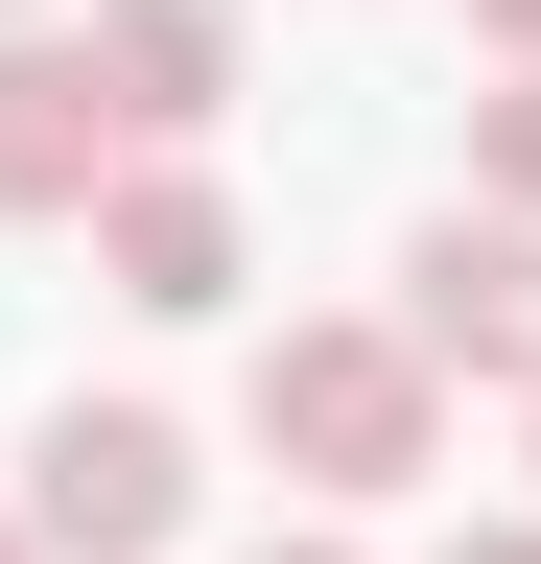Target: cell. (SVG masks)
<instances>
[{"label": "cell", "instance_id": "cell-9", "mask_svg": "<svg viewBox=\"0 0 541 564\" xmlns=\"http://www.w3.org/2000/svg\"><path fill=\"white\" fill-rule=\"evenodd\" d=\"M470 24H495V47H518V70H541V0H470Z\"/></svg>", "mask_w": 541, "mask_h": 564}, {"label": "cell", "instance_id": "cell-2", "mask_svg": "<svg viewBox=\"0 0 541 564\" xmlns=\"http://www.w3.org/2000/svg\"><path fill=\"white\" fill-rule=\"evenodd\" d=\"M165 518H188V423H165V400H47L24 541H47V564H142Z\"/></svg>", "mask_w": 541, "mask_h": 564}, {"label": "cell", "instance_id": "cell-7", "mask_svg": "<svg viewBox=\"0 0 541 564\" xmlns=\"http://www.w3.org/2000/svg\"><path fill=\"white\" fill-rule=\"evenodd\" d=\"M470 188H495V212H541V70H518V95H470Z\"/></svg>", "mask_w": 541, "mask_h": 564}, {"label": "cell", "instance_id": "cell-10", "mask_svg": "<svg viewBox=\"0 0 541 564\" xmlns=\"http://www.w3.org/2000/svg\"><path fill=\"white\" fill-rule=\"evenodd\" d=\"M259 564H354V541H259Z\"/></svg>", "mask_w": 541, "mask_h": 564}, {"label": "cell", "instance_id": "cell-3", "mask_svg": "<svg viewBox=\"0 0 541 564\" xmlns=\"http://www.w3.org/2000/svg\"><path fill=\"white\" fill-rule=\"evenodd\" d=\"M400 352H424V377H541V212H424Z\"/></svg>", "mask_w": 541, "mask_h": 564}, {"label": "cell", "instance_id": "cell-5", "mask_svg": "<svg viewBox=\"0 0 541 564\" xmlns=\"http://www.w3.org/2000/svg\"><path fill=\"white\" fill-rule=\"evenodd\" d=\"M142 141H118V95H95V47L72 24H0V212H95Z\"/></svg>", "mask_w": 541, "mask_h": 564}, {"label": "cell", "instance_id": "cell-1", "mask_svg": "<svg viewBox=\"0 0 541 564\" xmlns=\"http://www.w3.org/2000/svg\"><path fill=\"white\" fill-rule=\"evenodd\" d=\"M259 447H283L306 494H424L447 377H424L400 329H259Z\"/></svg>", "mask_w": 541, "mask_h": 564}, {"label": "cell", "instance_id": "cell-11", "mask_svg": "<svg viewBox=\"0 0 541 564\" xmlns=\"http://www.w3.org/2000/svg\"><path fill=\"white\" fill-rule=\"evenodd\" d=\"M0 564H47V541H24V518H0Z\"/></svg>", "mask_w": 541, "mask_h": 564}, {"label": "cell", "instance_id": "cell-4", "mask_svg": "<svg viewBox=\"0 0 541 564\" xmlns=\"http://www.w3.org/2000/svg\"><path fill=\"white\" fill-rule=\"evenodd\" d=\"M95 282L188 329V306H236V282H259V236H236V188L165 141V165H118V188H95Z\"/></svg>", "mask_w": 541, "mask_h": 564}, {"label": "cell", "instance_id": "cell-13", "mask_svg": "<svg viewBox=\"0 0 541 564\" xmlns=\"http://www.w3.org/2000/svg\"><path fill=\"white\" fill-rule=\"evenodd\" d=\"M518 400H541V377H518Z\"/></svg>", "mask_w": 541, "mask_h": 564}, {"label": "cell", "instance_id": "cell-12", "mask_svg": "<svg viewBox=\"0 0 541 564\" xmlns=\"http://www.w3.org/2000/svg\"><path fill=\"white\" fill-rule=\"evenodd\" d=\"M0 24H47V0H0Z\"/></svg>", "mask_w": 541, "mask_h": 564}, {"label": "cell", "instance_id": "cell-8", "mask_svg": "<svg viewBox=\"0 0 541 564\" xmlns=\"http://www.w3.org/2000/svg\"><path fill=\"white\" fill-rule=\"evenodd\" d=\"M447 564H541V518H470V541H447Z\"/></svg>", "mask_w": 541, "mask_h": 564}, {"label": "cell", "instance_id": "cell-6", "mask_svg": "<svg viewBox=\"0 0 541 564\" xmlns=\"http://www.w3.org/2000/svg\"><path fill=\"white\" fill-rule=\"evenodd\" d=\"M95 95H118V141H213L236 118V0H95Z\"/></svg>", "mask_w": 541, "mask_h": 564}]
</instances>
